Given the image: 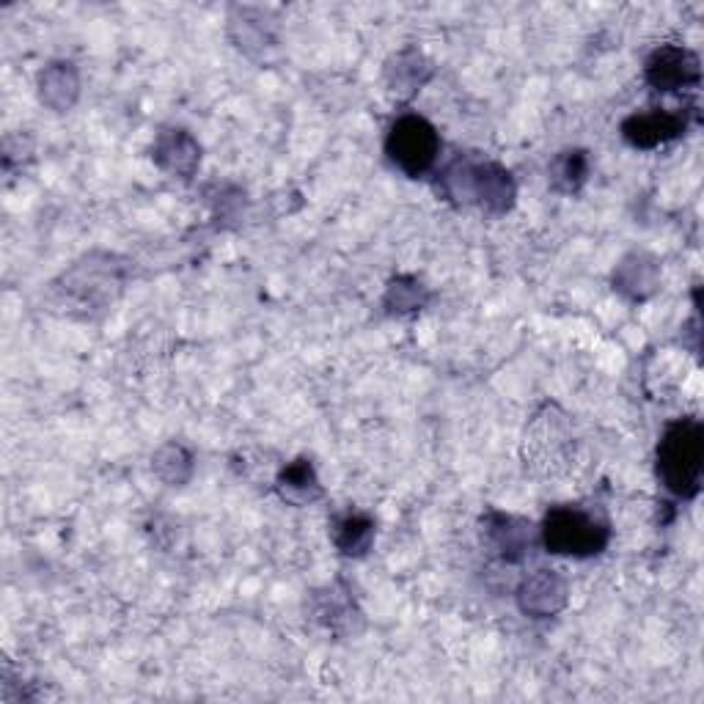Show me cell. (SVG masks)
I'll list each match as a JSON object with an SVG mask.
<instances>
[{"label": "cell", "instance_id": "6da1fadb", "mask_svg": "<svg viewBox=\"0 0 704 704\" xmlns=\"http://www.w3.org/2000/svg\"><path fill=\"white\" fill-rule=\"evenodd\" d=\"M704 430L700 421L683 419L666 426L657 446V476L668 493L694 499L702 487Z\"/></svg>", "mask_w": 704, "mask_h": 704}, {"label": "cell", "instance_id": "7a4b0ae2", "mask_svg": "<svg viewBox=\"0 0 704 704\" xmlns=\"http://www.w3.org/2000/svg\"><path fill=\"white\" fill-rule=\"evenodd\" d=\"M609 523L581 506H556L542 523V542L562 556H594L609 545Z\"/></svg>", "mask_w": 704, "mask_h": 704}, {"label": "cell", "instance_id": "3957f363", "mask_svg": "<svg viewBox=\"0 0 704 704\" xmlns=\"http://www.w3.org/2000/svg\"><path fill=\"white\" fill-rule=\"evenodd\" d=\"M389 160L408 177H421L432 169L441 152V138L435 127L421 117H402L391 124L385 138Z\"/></svg>", "mask_w": 704, "mask_h": 704}, {"label": "cell", "instance_id": "277c9868", "mask_svg": "<svg viewBox=\"0 0 704 704\" xmlns=\"http://www.w3.org/2000/svg\"><path fill=\"white\" fill-rule=\"evenodd\" d=\"M646 83L655 91H683L691 89V86L700 83L702 69L700 59H696L691 50L685 48H674V44H666V48L655 50L646 61Z\"/></svg>", "mask_w": 704, "mask_h": 704}, {"label": "cell", "instance_id": "5b68a950", "mask_svg": "<svg viewBox=\"0 0 704 704\" xmlns=\"http://www.w3.org/2000/svg\"><path fill=\"white\" fill-rule=\"evenodd\" d=\"M517 603H521L523 614L553 616L567 605V584L553 570H536L517 589Z\"/></svg>", "mask_w": 704, "mask_h": 704}, {"label": "cell", "instance_id": "8992f818", "mask_svg": "<svg viewBox=\"0 0 704 704\" xmlns=\"http://www.w3.org/2000/svg\"><path fill=\"white\" fill-rule=\"evenodd\" d=\"M515 179H512L510 171L495 163H473L471 201L501 215V212H506L515 204Z\"/></svg>", "mask_w": 704, "mask_h": 704}, {"label": "cell", "instance_id": "52a82bcc", "mask_svg": "<svg viewBox=\"0 0 704 704\" xmlns=\"http://www.w3.org/2000/svg\"><path fill=\"white\" fill-rule=\"evenodd\" d=\"M685 130V117L668 111H652L642 117H631L622 124V135L636 149H655L661 143L674 141Z\"/></svg>", "mask_w": 704, "mask_h": 704}, {"label": "cell", "instance_id": "ba28073f", "mask_svg": "<svg viewBox=\"0 0 704 704\" xmlns=\"http://www.w3.org/2000/svg\"><path fill=\"white\" fill-rule=\"evenodd\" d=\"M154 160H158L165 171H171V174L188 179L201 160L199 143L182 130L163 132V135L158 138V143H154Z\"/></svg>", "mask_w": 704, "mask_h": 704}, {"label": "cell", "instance_id": "9c48e42d", "mask_svg": "<svg viewBox=\"0 0 704 704\" xmlns=\"http://www.w3.org/2000/svg\"><path fill=\"white\" fill-rule=\"evenodd\" d=\"M275 487H279L281 499L298 506L311 504V501H316L322 495L320 479H316L314 465H311L309 460H294V463L286 465V469L279 473Z\"/></svg>", "mask_w": 704, "mask_h": 704}, {"label": "cell", "instance_id": "30bf717a", "mask_svg": "<svg viewBox=\"0 0 704 704\" xmlns=\"http://www.w3.org/2000/svg\"><path fill=\"white\" fill-rule=\"evenodd\" d=\"M490 542L506 562H517L531 545V526L521 517L512 515H493L487 523Z\"/></svg>", "mask_w": 704, "mask_h": 704}, {"label": "cell", "instance_id": "8fae6325", "mask_svg": "<svg viewBox=\"0 0 704 704\" xmlns=\"http://www.w3.org/2000/svg\"><path fill=\"white\" fill-rule=\"evenodd\" d=\"M616 290L625 292L627 298H646L657 284V264L655 259L644 257V253H633L625 262L616 268L614 273Z\"/></svg>", "mask_w": 704, "mask_h": 704}, {"label": "cell", "instance_id": "7c38bea8", "mask_svg": "<svg viewBox=\"0 0 704 704\" xmlns=\"http://www.w3.org/2000/svg\"><path fill=\"white\" fill-rule=\"evenodd\" d=\"M430 63L421 59L419 53H413V50H405V53L396 56L389 63V69H385L391 89L396 94H413V91H419L426 83V78H430Z\"/></svg>", "mask_w": 704, "mask_h": 704}, {"label": "cell", "instance_id": "4fadbf2b", "mask_svg": "<svg viewBox=\"0 0 704 704\" xmlns=\"http://www.w3.org/2000/svg\"><path fill=\"white\" fill-rule=\"evenodd\" d=\"M39 86H42V100L50 108H56V111H63L78 97V72L72 69V63H53L42 74V83Z\"/></svg>", "mask_w": 704, "mask_h": 704}, {"label": "cell", "instance_id": "5bb4252c", "mask_svg": "<svg viewBox=\"0 0 704 704\" xmlns=\"http://www.w3.org/2000/svg\"><path fill=\"white\" fill-rule=\"evenodd\" d=\"M374 523L366 515H348L333 526V542L344 556H363L372 547Z\"/></svg>", "mask_w": 704, "mask_h": 704}, {"label": "cell", "instance_id": "9a60e30c", "mask_svg": "<svg viewBox=\"0 0 704 704\" xmlns=\"http://www.w3.org/2000/svg\"><path fill=\"white\" fill-rule=\"evenodd\" d=\"M586 174H589V158L586 152H581V149L562 152L551 165L553 188L562 190V193H575V190L586 182Z\"/></svg>", "mask_w": 704, "mask_h": 704}, {"label": "cell", "instance_id": "2e32d148", "mask_svg": "<svg viewBox=\"0 0 704 704\" xmlns=\"http://www.w3.org/2000/svg\"><path fill=\"white\" fill-rule=\"evenodd\" d=\"M426 303V290L415 279H396L389 286L385 294V305L396 314H405V311H419Z\"/></svg>", "mask_w": 704, "mask_h": 704}, {"label": "cell", "instance_id": "e0dca14e", "mask_svg": "<svg viewBox=\"0 0 704 704\" xmlns=\"http://www.w3.org/2000/svg\"><path fill=\"white\" fill-rule=\"evenodd\" d=\"M316 616L325 620L328 627L333 631H342V625H350V616L355 614V605L348 597V592H336V589H328L325 594H320V609H316Z\"/></svg>", "mask_w": 704, "mask_h": 704}, {"label": "cell", "instance_id": "ac0fdd59", "mask_svg": "<svg viewBox=\"0 0 704 704\" xmlns=\"http://www.w3.org/2000/svg\"><path fill=\"white\" fill-rule=\"evenodd\" d=\"M154 471L171 484H182L188 482L190 471H193V463H190V454L184 452L182 446L171 443V446L160 449V454L154 457Z\"/></svg>", "mask_w": 704, "mask_h": 704}]
</instances>
